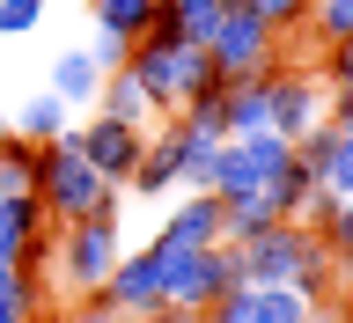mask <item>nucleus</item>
I'll return each instance as SVG.
<instances>
[{"label": "nucleus", "mask_w": 353, "mask_h": 323, "mask_svg": "<svg viewBox=\"0 0 353 323\" xmlns=\"http://www.w3.org/2000/svg\"><path fill=\"white\" fill-rule=\"evenodd\" d=\"M96 118H118V125H140V132H148L154 125V103H148V88L118 66V74H103V88H96Z\"/></svg>", "instance_id": "nucleus-15"}, {"label": "nucleus", "mask_w": 353, "mask_h": 323, "mask_svg": "<svg viewBox=\"0 0 353 323\" xmlns=\"http://www.w3.org/2000/svg\"><path fill=\"white\" fill-rule=\"evenodd\" d=\"M154 250H162V242H154ZM228 286H236V258H228V242H206V250H162V302H170V309L206 316Z\"/></svg>", "instance_id": "nucleus-5"}, {"label": "nucleus", "mask_w": 353, "mask_h": 323, "mask_svg": "<svg viewBox=\"0 0 353 323\" xmlns=\"http://www.w3.org/2000/svg\"><path fill=\"white\" fill-rule=\"evenodd\" d=\"M59 323H132V316H118L103 302H74V316H59Z\"/></svg>", "instance_id": "nucleus-28"}, {"label": "nucleus", "mask_w": 353, "mask_h": 323, "mask_svg": "<svg viewBox=\"0 0 353 323\" xmlns=\"http://www.w3.org/2000/svg\"><path fill=\"white\" fill-rule=\"evenodd\" d=\"M206 59H214L221 81L272 74V66H280V30H265V22H258V15H243V8H221L214 37H206Z\"/></svg>", "instance_id": "nucleus-6"}, {"label": "nucleus", "mask_w": 353, "mask_h": 323, "mask_svg": "<svg viewBox=\"0 0 353 323\" xmlns=\"http://www.w3.org/2000/svg\"><path fill=\"white\" fill-rule=\"evenodd\" d=\"M96 88H103V66L88 59V52H59V59H52V96H59L66 110L96 103Z\"/></svg>", "instance_id": "nucleus-17"}, {"label": "nucleus", "mask_w": 353, "mask_h": 323, "mask_svg": "<svg viewBox=\"0 0 353 323\" xmlns=\"http://www.w3.org/2000/svg\"><path fill=\"white\" fill-rule=\"evenodd\" d=\"M309 198H316V176H309L302 162H287V169L265 184V206H272L280 220H302V213H309Z\"/></svg>", "instance_id": "nucleus-21"}, {"label": "nucleus", "mask_w": 353, "mask_h": 323, "mask_svg": "<svg viewBox=\"0 0 353 323\" xmlns=\"http://www.w3.org/2000/svg\"><path fill=\"white\" fill-rule=\"evenodd\" d=\"M221 132H228V140L265 132V74H250V81H221Z\"/></svg>", "instance_id": "nucleus-14"}, {"label": "nucleus", "mask_w": 353, "mask_h": 323, "mask_svg": "<svg viewBox=\"0 0 353 323\" xmlns=\"http://www.w3.org/2000/svg\"><path fill=\"white\" fill-rule=\"evenodd\" d=\"M37 228H44L37 198H0V258H30L37 250Z\"/></svg>", "instance_id": "nucleus-18"}, {"label": "nucleus", "mask_w": 353, "mask_h": 323, "mask_svg": "<svg viewBox=\"0 0 353 323\" xmlns=\"http://www.w3.org/2000/svg\"><path fill=\"white\" fill-rule=\"evenodd\" d=\"M294 162L280 132H250V140H221V169H214V198H243V191H265L272 176Z\"/></svg>", "instance_id": "nucleus-8"}, {"label": "nucleus", "mask_w": 353, "mask_h": 323, "mask_svg": "<svg viewBox=\"0 0 353 323\" xmlns=\"http://www.w3.org/2000/svg\"><path fill=\"white\" fill-rule=\"evenodd\" d=\"M162 250H206V242H221V198L214 191H184V206H170V220H162Z\"/></svg>", "instance_id": "nucleus-12"}, {"label": "nucleus", "mask_w": 353, "mask_h": 323, "mask_svg": "<svg viewBox=\"0 0 353 323\" xmlns=\"http://www.w3.org/2000/svg\"><path fill=\"white\" fill-rule=\"evenodd\" d=\"M228 258H236V286H302V272L316 264V236L302 220H272L250 242H236Z\"/></svg>", "instance_id": "nucleus-4"}, {"label": "nucleus", "mask_w": 353, "mask_h": 323, "mask_svg": "<svg viewBox=\"0 0 353 323\" xmlns=\"http://www.w3.org/2000/svg\"><path fill=\"white\" fill-rule=\"evenodd\" d=\"M44 22V0H0V37H22Z\"/></svg>", "instance_id": "nucleus-27"}, {"label": "nucleus", "mask_w": 353, "mask_h": 323, "mask_svg": "<svg viewBox=\"0 0 353 323\" xmlns=\"http://www.w3.org/2000/svg\"><path fill=\"white\" fill-rule=\"evenodd\" d=\"M96 30L118 44H140L154 30V0H96Z\"/></svg>", "instance_id": "nucleus-20"}, {"label": "nucleus", "mask_w": 353, "mask_h": 323, "mask_svg": "<svg viewBox=\"0 0 353 323\" xmlns=\"http://www.w3.org/2000/svg\"><path fill=\"white\" fill-rule=\"evenodd\" d=\"M140 147H148V132L118 125V118H81V125H74V154H81L103 184H118V191H125L132 169H140Z\"/></svg>", "instance_id": "nucleus-9"}, {"label": "nucleus", "mask_w": 353, "mask_h": 323, "mask_svg": "<svg viewBox=\"0 0 353 323\" xmlns=\"http://www.w3.org/2000/svg\"><path fill=\"white\" fill-rule=\"evenodd\" d=\"M309 22L324 44H346L353 37V0H309Z\"/></svg>", "instance_id": "nucleus-24"}, {"label": "nucleus", "mask_w": 353, "mask_h": 323, "mask_svg": "<svg viewBox=\"0 0 353 323\" xmlns=\"http://www.w3.org/2000/svg\"><path fill=\"white\" fill-rule=\"evenodd\" d=\"M118 258H125V242H118V213L66 220V228H59V242H52V280H59L74 302H96Z\"/></svg>", "instance_id": "nucleus-3"}, {"label": "nucleus", "mask_w": 353, "mask_h": 323, "mask_svg": "<svg viewBox=\"0 0 353 323\" xmlns=\"http://www.w3.org/2000/svg\"><path fill=\"white\" fill-rule=\"evenodd\" d=\"M243 15H258L265 30H294V22H309V0H250Z\"/></svg>", "instance_id": "nucleus-26"}, {"label": "nucleus", "mask_w": 353, "mask_h": 323, "mask_svg": "<svg viewBox=\"0 0 353 323\" xmlns=\"http://www.w3.org/2000/svg\"><path fill=\"white\" fill-rule=\"evenodd\" d=\"M228 0H154V30L148 37H176V44H206Z\"/></svg>", "instance_id": "nucleus-13"}, {"label": "nucleus", "mask_w": 353, "mask_h": 323, "mask_svg": "<svg viewBox=\"0 0 353 323\" xmlns=\"http://www.w3.org/2000/svg\"><path fill=\"white\" fill-rule=\"evenodd\" d=\"M30 191H37V147L8 132L0 140V198H30Z\"/></svg>", "instance_id": "nucleus-23"}, {"label": "nucleus", "mask_w": 353, "mask_h": 323, "mask_svg": "<svg viewBox=\"0 0 353 323\" xmlns=\"http://www.w3.org/2000/svg\"><path fill=\"white\" fill-rule=\"evenodd\" d=\"M339 309H346V323H353V264H346V280H339Z\"/></svg>", "instance_id": "nucleus-30"}, {"label": "nucleus", "mask_w": 353, "mask_h": 323, "mask_svg": "<svg viewBox=\"0 0 353 323\" xmlns=\"http://www.w3.org/2000/svg\"><path fill=\"white\" fill-rule=\"evenodd\" d=\"M44 206V220H88V213H118V184H103V176L88 169L81 154H74V125L59 132V140H44L37 147V191H30Z\"/></svg>", "instance_id": "nucleus-2"}, {"label": "nucleus", "mask_w": 353, "mask_h": 323, "mask_svg": "<svg viewBox=\"0 0 353 323\" xmlns=\"http://www.w3.org/2000/svg\"><path fill=\"white\" fill-rule=\"evenodd\" d=\"M309 236H316V250L331 264H353V198H331V213L309 220Z\"/></svg>", "instance_id": "nucleus-22"}, {"label": "nucleus", "mask_w": 353, "mask_h": 323, "mask_svg": "<svg viewBox=\"0 0 353 323\" xmlns=\"http://www.w3.org/2000/svg\"><path fill=\"white\" fill-rule=\"evenodd\" d=\"M140 323H199V316H192V309H170V302H162L154 316H140Z\"/></svg>", "instance_id": "nucleus-29"}, {"label": "nucleus", "mask_w": 353, "mask_h": 323, "mask_svg": "<svg viewBox=\"0 0 353 323\" xmlns=\"http://www.w3.org/2000/svg\"><path fill=\"white\" fill-rule=\"evenodd\" d=\"M272 206H265V191H243V198H221V242L236 250V242H250L258 228H272Z\"/></svg>", "instance_id": "nucleus-19"}, {"label": "nucleus", "mask_w": 353, "mask_h": 323, "mask_svg": "<svg viewBox=\"0 0 353 323\" xmlns=\"http://www.w3.org/2000/svg\"><path fill=\"white\" fill-rule=\"evenodd\" d=\"M66 125H74V110H66L59 96H52V88H37V96H30V103H22L15 118H8V132H15V140H30V147H44V140H59Z\"/></svg>", "instance_id": "nucleus-16"}, {"label": "nucleus", "mask_w": 353, "mask_h": 323, "mask_svg": "<svg viewBox=\"0 0 353 323\" xmlns=\"http://www.w3.org/2000/svg\"><path fill=\"white\" fill-rule=\"evenodd\" d=\"M184 154H192V132L176 125H148V147H140V169H132V184L125 191H140V198H162V191H176L184 184Z\"/></svg>", "instance_id": "nucleus-11"}, {"label": "nucleus", "mask_w": 353, "mask_h": 323, "mask_svg": "<svg viewBox=\"0 0 353 323\" xmlns=\"http://www.w3.org/2000/svg\"><path fill=\"white\" fill-rule=\"evenodd\" d=\"M0 140H8V110H0Z\"/></svg>", "instance_id": "nucleus-31"}, {"label": "nucleus", "mask_w": 353, "mask_h": 323, "mask_svg": "<svg viewBox=\"0 0 353 323\" xmlns=\"http://www.w3.org/2000/svg\"><path fill=\"white\" fill-rule=\"evenodd\" d=\"M324 96H353V37L346 44H324Z\"/></svg>", "instance_id": "nucleus-25"}, {"label": "nucleus", "mask_w": 353, "mask_h": 323, "mask_svg": "<svg viewBox=\"0 0 353 323\" xmlns=\"http://www.w3.org/2000/svg\"><path fill=\"white\" fill-rule=\"evenodd\" d=\"M125 74L148 88L154 118H176V110L199 103V96H221V74H214V59H206V44H176V37H140L125 52Z\"/></svg>", "instance_id": "nucleus-1"}, {"label": "nucleus", "mask_w": 353, "mask_h": 323, "mask_svg": "<svg viewBox=\"0 0 353 323\" xmlns=\"http://www.w3.org/2000/svg\"><path fill=\"white\" fill-rule=\"evenodd\" d=\"M316 125H324V81L302 74V66H272L265 74V132H280L287 147H294Z\"/></svg>", "instance_id": "nucleus-7"}, {"label": "nucleus", "mask_w": 353, "mask_h": 323, "mask_svg": "<svg viewBox=\"0 0 353 323\" xmlns=\"http://www.w3.org/2000/svg\"><path fill=\"white\" fill-rule=\"evenodd\" d=\"M96 302L103 309H118V316H154V309H162V250H125V258L110 264V280H103V294H96Z\"/></svg>", "instance_id": "nucleus-10"}]
</instances>
